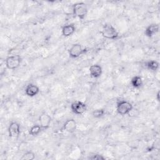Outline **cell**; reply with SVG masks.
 <instances>
[{
	"label": "cell",
	"instance_id": "1",
	"mask_svg": "<svg viewBox=\"0 0 160 160\" xmlns=\"http://www.w3.org/2000/svg\"><path fill=\"white\" fill-rule=\"evenodd\" d=\"M101 35L108 39L115 40L119 37V32L111 24H104L101 31Z\"/></svg>",
	"mask_w": 160,
	"mask_h": 160
},
{
	"label": "cell",
	"instance_id": "2",
	"mask_svg": "<svg viewBox=\"0 0 160 160\" xmlns=\"http://www.w3.org/2000/svg\"><path fill=\"white\" fill-rule=\"evenodd\" d=\"M72 9L74 16L81 20L84 19L88 12L87 4L84 2H78L73 4Z\"/></svg>",
	"mask_w": 160,
	"mask_h": 160
},
{
	"label": "cell",
	"instance_id": "3",
	"mask_svg": "<svg viewBox=\"0 0 160 160\" xmlns=\"http://www.w3.org/2000/svg\"><path fill=\"white\" fill-rule=\"evenodd\" d=\"M132 104L128 101L122 100L117 103L116 111L121 116H124L129 114L132 111Z\"/></svg>",
	"mask_w": 160,
	"mask_h": 160
},
{
	"label": "cell",
	"instance_id": "4",
	"mask_svg": "<svg viewBox=\"0 0 160 160\" xmlns=\"http://www.w3.org/2000/svg\"><path fill=\"white\" fill-rule=\"evenodd\" d=\"M87 51L86 48L79 43L73 44L68 49V54L71 58L75 59L80 57Z\"/></svg>",
	"mask_w": 160,
	"mask_h": 160
},
{
	"label": "cell",
	"instance_id": "5",
	"mask_svg": "<svg viewBox=\"0 0 160 160\" xmlns=\"http://www.w3.org/2000/svg\"><path fill=\"white\" fill-rule=\"evenodd\" d=\"M21 61V58L19 55L9 56L5 60V65L7 69L14 70L19 67Z\"/></svg>",
	"mask_w": 160,
	"mask_h": 160
},
{
	"label": "cell",
	"instance_id": "6",
	"mask_svg": "<svg viewBox=\"0 0 160 160\" xmlns=\"http://www.w3.org/2000/svg\"><path fill=\"white\" fill-rule=\"evenodd\" d=\"M70 108L74 114L81 115L87 110V105L81 101H76L71 103Z\"/></svg>",
	"mask_w": 160,
	"mask_h": 160
},
{
	"label": "cell",
	"instance_id": "7",
	"mask_svg": "<svg viewBox=\"0 0 160 160\" xmlns=\"http://www.w3.org/2000/svg\"><path fill=\"white\" fill-rule=\"evenodd\" d=\"M8 132L9 138L12 139H17L21 133L19 124L16 121H11L8 126Z\"/></svg>",
	"mask_w": 160,
	"mask_h": 160
},
{
	"label": "cell",
	"instance_id": "8",
	"mask_svg": "<svg viewBox=\"0 0 160 160\" xmlns=\"http://www.w3.org/2000/svg\"><path fill=\"white\" fill-rule=\"evenodd\" d=\"M39 125L43 130L48 129L52 122L51 117L46 112H42L38 118Z\"/></svg>",
	"mask_w": 160,
	"mask_h": 160
},
{
	"label": "cell",
	"instance_id": "9",
	"mask_svg": "<svg viewBox=\"0 0 160 160\" xmlns=\"http://www.w3.org/2000/svg\"><path fill=\"white\" fill-rule=\"evenodd\" d=\"M62 128L69 133H73L76 130L77 123L74 119H68L63 124Z\"/></svg>",
	"mask_w": 160,
	"mask_h": 160
},
{
	"label": "cell",
	"instance_id": "10",
	"mask_svg": "<svg viewBox=\"0 0 160 160\" xmlns=\"http://www.w3.org/2000/svg\"><path fill=\"white\" fill-rule=\"evenodd\" d=\"M40 91L39 87L37 85L30 83L28 84L25 88V94L28 97H34L37 96Z\"/></svg>",
	"mask_w": 160,
	"mask_h": 160
},
{
	"label": "cell",
	"instance_id": "11",
	"mask_svg": "<svg viewBox=\"0 0 160 160\" xmlns=\"http://www.w3.org/2000/svg\"><path fill=\"white\" fill-rule=\"evenodd\" d=\"M159 26L158 24L152 23L148 25L144 30V35L148 38H152L159 32Z\"/></svg>",
	"mask_w": 160,
	"mask_h": 160
},
{
	"label": "cell",
	"instance_id": "12",
	"mask_svg": "<svg viewBox=\"0 0 160 160\" xmlns=\"http://www.w3.org/2000/svg\"><path fill=\"white\" fill-rule=\"evenodd\" d=\"M76 31V26L73 23H69L65 24L62 28V35L65 37L68 38L71 36Z\"/></svg>",
	"mask_w": 160,
	"mask_h": 160
},
{
	"label": "cell",
	"instance_id": "13",
	"mask_svg": "<svg viewBox=\"0 0 160 160\" xmlns=\"http://www.w3.org/2000/svg\"><path fill=\"white\" fill-rule=\"evenodd\" d=\"M90 76L93 78H99L102 73V67L97 64H94L91 65L89 69Z\"/></svg>",
	"mask_w": 160,
	"mask_h": 160
},
{
	"label": "cell",
	"instance_id": "14",
	"mask_svg": "<svg viewBox=\"0 0 160 160\" xmlns=\"http://www.w3.org/2000/svg\"><path fill=\"white\" fill-rule=\"evenodd\" d=\"M145 67L151 71L156 72L159 68V64L155 60H149L145 62Z\"/></svg>",
	"mask_w": 160,
	"mask_h": 160
},
{
	"label": "cell",
	"instance_id": "15",
	"mask_svg": "<svg viewBox=\"0 0 160 160\" xmlns=\"http://www.w3.org/2000/svg\"><path fill=\"white\" fill-rule=\"evenodd\" d=\"M131 84L134 88H140L143 85V81L141 76H135L131 80Z\"/></svg>",
	"mask_w": 160,
	"mask_h": 160
},
{
	"label": "cell",
	"instance_id": "16",
	"mask_svg": "<svg viewBox=\"0 0 160 160\" xmlns=\"http://www.w3.org/2000/svg\"><path fill=\"white\" fill-rule=\"evenodd\" d=\"M42 130V128L39 124H34L31 127L29 130V134L31 136H38Z\"/></svg>",
	"mask_w": 160,
	"mask_h": 160
},
{
	"label": "cell",
	"instance_id": "17",
	"mask_svg": "<svg viewBox=\"0 0 160 160\" xmlns=\"http://www.w3.org/2000/svg\"><path fill=\"white\" fill-rule=\"evenodd\" d=\"M36 157V154L32 151H26L21 158V160H33Z\"/></svg>",
	"mask_w": 160,
	"mask_h": 160
},
{
	"label": "cell",
	"instance_id": "18",
	"mask_svg": "<svg viewBox=\"0 0 160 160\" xmlns=\"http://www.w3.org/2000/svg\"><path fill=\"white\" fill-rule=\"evenodd\" d=\"M105 114V110L102 108H99L94 109L92 112V116L94 118H100Z\"/></svg>",
	"mask_w": 160,
	"mask_h": 160
},
{
	"label": "cell",
	"instance_id": "19",
	"mask_svg": "<svg viewBox=\"0 0 160 160\" xmlns=\"http://www.w3.org/2000/svg\"><path fill=\"white\" fill-rule=\"evenodd\" d=\"M88 159L92 160H104L106 158L99 154H93L92 155H89Z\"/></svg>",
	"mask_w": 160,
	"mask_h": 160
},
{
	"label": "cell",
	"instance_id": "20",
	"mask_svg": "<svg viewBox=\"0 0 160 160\" xmlns=\"http://www.w3.org/2000/svg\"><path fill=\"white\" fill-rule=\"evenodd\" d=\"M156 96H157V100H158V101H159V91L158 92Z\"/></svg>",
	"mask_w": 160,
	"mask_h": 160
}]
</instances>
